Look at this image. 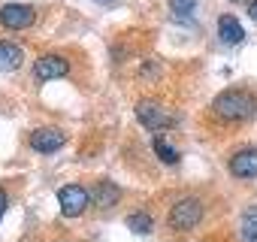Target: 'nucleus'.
I'll return each mask as SVG.
<instances>
[{
  "instance_id": "obj_7",
  "label": "nucleus",
  "mask_w": 257,
  "mask_h": 242,
  "mask_svg": "<svg viewBox=\"0 0 257 242\" xmlns=\"http://www.w3.org/2000/svg\"><path fill=\"white\" fill-rule=\"evenodd\" d=\"M70 73V61L64 55H43L34 61V76L37 82H52V79H64Z\"/></svg>"
},
{
  "instance_id": "obj_14",
  "label": "nucleus",
  "mask_w": 257,
  "mask_h": 242,
  "mask_svg": "<svg viewBox=\"0 0 257 242\" xmlns=\"http://www.w3.org/2000/svg\"><path fill=\"white\" fill-rule=\"evenodd\" d=\"M194 10H197V0H170V13L176 19H188L194 16Z\"/></svg>"
},
{
  "instance_id": "obj_17",
  "label": "nucleus",
  "mask_w": 257,
  "mask_h": 242,
  "mask_svg": "<svg viewBox=\"0 0 257 242\" xmlns=\"http://www.w3.org/2000/svg\"><path fill=\"white\" fill-rule=\"evenodd\" d=\"M248 16L257 22V0H251V4H248Z\"/></svg>"
},
{
  "instance_id": "obj_9",
  "label": "nucleus",
  "mask_w": 257,
  "mask_h": 242,
  "mask_svg": "<svg viewBox=\"0 0 257 242\" xmlns=\"http://www.w3.org/2000/svg\"><path fill=\"white\" fill-rule=\"evenodd\" d=\"M118 200H121V191H118V185L109 182V179H100V182L91 188V203H94L97 209H112Z\"/></svg>"
},
{
  "instance_id": "obj_3",
  "label": "nucleus",
  "mask_w": 257,
  "mask_h": 242,
  "mask_svg": "<svg viewBox=\"0 0 257 242\" xmlns=\"http://www.w3.org/2000/svg\"><path fill=\"white\" fill-rule=\"evenodd\" d=\"M58 203L67 218H79L91 203V191H85L82 185H64V188H58Z\"/></svg>"
},
{
  "instance_id": "obj_18",
  "label": "nucleus",
  "mask_w": 257,
  "mask_h": 242,
  "mask_svg": "<svg viewBox=\"0 0 257 242\" xmlns=\"http://www.w3.org/2000/svg\"><path fill=\"white\" fill-rule=\"evenodd\" d=\"M97 4H100V7H115L118 0H97Z\"/></svg>"
},
{
  "instance_id": "obj_16",
  "label": "nucleus",
  "mask_w": 257,
  "mask_h": 242,
  "mask_svg": "<svg viewBox=\"0 0 257 242\" xmlns=\"http://www.w3.org/2000/svg\"><path fill=\"white\" fill-rule=\"evenodd\" d=\"M7 206H10V197H7V191H4V188H0V218L7 215Z\"/></svg>"
},
{
  "instance_id": "obj_12",
  "label": "nucleus",
  "mask_w": 257,
  "mask_h": 242,
  "mask_svg": "<svg viewBox=\"0 0 257 242\" xmlns=\"http://www.w3.org/2000/svg\"><path fill=\"white\" fill-rule=\"evenodd\" d=\"M152 146H155V155H158V161H164L167 167H176V164L182 161V155H179V152L173 149V143H167L164 137H158Z\"/></svg>"
},
{
  "instance_id": "obj_13",
  "label": "nucleus",
  "mask_w": 257,
  "mask_h": 242,
  "mask_svg": "<svg viewBox=\"0 0 257 242\" xmlns=\"http://www.w3.org/2000/svg\"><path fill=\"white\" fill-rule=\"evenodd\" d=\"M127 227H131L134 233H152L155 221H152L149 212H131V215H127Z\"/></svg>"
},
{
  "instance_id": "obj_5",
  "label": "nucleus",
  "mask_w": 257,
  "mask_h": 242,
  "mask_svg": "<svg viewBox=\"0 0 257 242\" xmlns=\"http://www.w3.org/2000/svg\"><path fill=\"white\" fill-rule=\"evenodd\" d=\"M34 22H37V13L28 4H4L0 7V25L7 31H28Z\"/></svg>"
},
{
  "instance_id": "obj_4",
  "label": "nucleus",
  "mask_w": 257,
  "mask_h": 242,
  "mask_svg": "<svg viewBox=\"0 0 257 242\" xmlns=\"http://www.w3.org/2000/svg\"><path fill=\"white\" fill-rule=\"evenodd\" d=\"M137 118L146 131H164L173 125V115L158 103V100H140L137 103Z\"/></svg>"
},
{
  "instance_id": "obj_6",
  "label": "nucleus",
  "mask_w": 257,
  "mask_h": 242,
  "mask_svg": "<svg viewBox=\"0 0 257 242\" xmlns=\"http://www.w3.org/2000/svg\"><path fill=\"white\" fill-rule=\"evenodd\" d=\"M28 146L37 152V155H55L67 146V134L58 131V128H37L28 140Z\"/></svg>"
},
{
  "instance_id": "obj_20",
  "label": "nucleus",
  "mask_w": 257,
  "mask_h": 242,
  "mask_svg": "<svg viewBox=\"0 0 257 242\" xmlns=\"http://www.w3.org/2000/svg\"><path fill=\"white\" fill-rule=\"evenodd\" d=\"M233 4H242V0H233Z\"/></svg>"
},
{
  "instance_id": "obj_8",
  "label": "nucleus",
  "mask_w": 257,
  "mask_h": 242,
  "mask_svg": "<svg viewBox=\"0 0 257 242\" xmlns=\"http://www.w3.org/2000/svg\"><path fill=\"white\" fill-rule=\"evenodd\" d=\"M227 170H230V176H236V179H254V176H257V149H242V152H236V155L230 158Z\"/></svg>"
},
{
  "instance_id": "obj_11",
  "label": "nucleus",
  "mask_w": 257,
  "mask_h": 242,
  "mask_svg": "<svg viewBox=\"0 0 257 242\" xmlns=\"http://www.w3.org/2000/svg\"><path fill=\"white\" fill-rule=\"evenodd\" d=\"M25 61V52L19 43H7L0 40V73H16Z\"/></svg>"
},
{
  "instance_id": "obj_2",
  "label": "nucleus",
  "mask_w": 257,
  "mask_h": 242,
  "mask_svg": "<svg viewBox=\"0 0 257 242\" xmlns=\"http://www.w3.org/2000/svg\"><path fill=\"white\" fill-rule=\"evenodd\" d=\"M203 215H206V209H203V203H200L197 197H182V200H176V203L170 206L167 224H170V230H176V233H188V230H194V227L203 221Z\"/></svg>"
},
{
  "instance_id": "obj_19",
  "label": "nucleus",
  "mask_w": 257,
  "mask_h": 242,
  "mask_svg": "<svg viewBox=\"0 0 257 242\" xmlns=\"http://www.w3.org/2000/svg\"><path fill=\"white\" fill-rule=\"evenodd\" d=\"M245 242H257V233H248V236H245Z\"/></svg>"
},
{
  "instance_id": "obj_15",
  "label": "nucleus",
  "mask_w": 257,
  "mask_h": 242,
  "mask_svg": "<svg viewBox=\"0 0 257 242\" xmlns=\"http://www.w3.org/2000/svg\"><path fill=\"white\" fill-rule=\"evenodd\" d=\"M161 73H164V64H161V61H146V64L140 67V79H146V82L161 79Z\"/></svg>"
},
{
  "instance_id": "obj_10",
  "label": "nucleus",
  "mask_w": 257,
  "mask_h": 242,
  "mask_svg": "<svg viewBox=\"0 0 257 242\" xmlns=\"http://www.w3.org/2000/svg\"><path fill=\"white\" fill-rule=\"evenodd\" d=\"M218 40L227 43V46H236L245 40V31H242V22L236 16H221L218 19Z\"/></svg>"
},
{
  "instance_id": "obj_1",
  "label": "nucleus",
  "mask_w": 257,
  "mask_h": 242,
  "mask_svg": "<svg viewBox=\"0 0 257 242\" xmlns=\"http://www.w3.org/2000/svg\"><path fill=\"white\" fill-rule=\"evenodd\" d=\"M212 112L221 121H248L257 115V97L245 88H227L215 97Z\"/></svg>"
}]
</instances>
